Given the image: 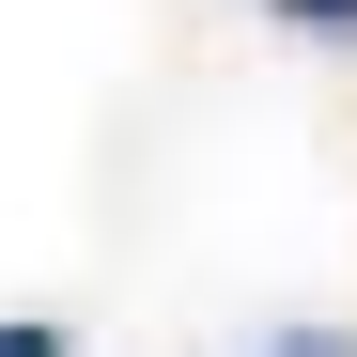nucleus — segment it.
Wrapping results in <instances>:
<instances>
[{
	"mask_svg": "<svg viewBox=\"0 0 357 357\" xmlns=\"http://www.w3.org/2000/svg\"><path fill=\"white\" fill-rule=\"evenodd\" d=\"M280 16H311V31H357V0H280Z\"/></svg>",
	"mask_w": 357,
	"mask_h": 357,
	"instance_id": "f257e3e1",
	"label": "nucleus"
},
{
	"mask_svg": "<svg viewBox=\"0 0 357 357\" xmlns=\"http://www.w3.org/2000/svg\"><path fill=\"white\" fill-rule=\"evenodd\" d=\"M0 357H63V326H0Z\"/></svg>",
	"mask_w": 357,
	"mask_h": 357,
	"instance_id": "f03ea898",
	"label": "nucleus"
},
{
	"mask_svg": "<svg viewBox=\"0 0 357 357\" xmlns=\"http://www.w3.org/2000/svg\"><path fill=\"white\" fill-rule=\"evenodd\" d=\"M264 357H357V342H264Z\"/></svg>",
	"mask_w": 357,
	"mask_h": 357,
	"instance_id": "7ed1b4c3",
	"label": "nucleus"
}]
</instances>
